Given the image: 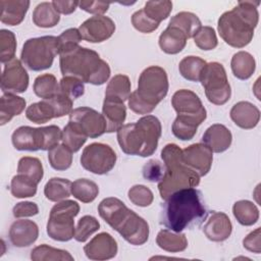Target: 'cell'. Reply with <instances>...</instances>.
<instances>
[{"label":"cell","instance_id":"obj_1","mask_svg":"<svg viewBox=\"0 0 261 261\" xmlns=\"http://www.w3.org/2000/svg\"><path fill=\"white\" fill-rule=\"evenodd\" d=\"M164 201L160 222L175 232H180L200 221L207 214L202 193L195 188L178 190Z\"/></svg>","mask_w":261,"mask_h":261},{"label":"cell","instance_id":"obj_2","mask_svg":"<svg viewBox=\"0 0 261 261\" xmlns=\"http://www.w3.org/2000/svg\"><path fill=\"white\" fill-rule=\"evenodd\" d=\"M259 1H239L231 10L221 14L217 30L226 44L234 48H243L250 44L259 20Z\"/></svg>","mask_w":261,"mask_h":261},{"label":"cell","instance_id":"obj_3","mask_svg":"<svg viewBox=\"0 0 261 261\" xmlns=\"http://www.w3.org/2000/svg\"><path fill=\"white\" fill-rule=\"evenodd\" d=\"M98 212L101 218L127 243L141 246L148 241V222L136 212L128 209L121 200L115 197L103 199L98 206Z\"/></svg>","mask_w":261,"mask_h":261},{"label":"cell","instance_id":"obj_4","mask_svg":"<svg viewBox=\"0 0 261 261\" xmlns=\"http://www.w3.org/2000/svg\"><path fill=\"white\" fill-rule=\"evenodd\" d=\"M59 55V65L63 76H73L83 83L96 86L103 85L110 76L108 63L92 49L77 45Z\"/></svg>","mask_w":261,"mask_h":261},{"label":"cell","instance_id":"obj_5","mask_svg":"<svg viewBox=\"0 0 261 261\" xmlns=\"http://www.w3.org/2000/svg\"><path fill=\"white\" fill-rule=\"evenodd\" d=\"M161 129L156 116L145 115L136 122L122 125L117 130V141L125 154L148 157L157 149Z\"/></svg>","mask_w":261,"mask_h":261},{"label":"cell","instance_id":"obj_6","mask_svg":"<svg viewBox=\"0 0 261 261\" xmlns=\"http://www.w3.org/2000/svg\"><path fill=\"white\" fill-rule=\"evenodd\" d=\"M168 88L165 69L156 65L145 68L139 76L138 89L127 99L129 109L138 114L151 113L165 98Z\"/></svg>","mask_w":261,"mask_h":261},{"label":"cell","instance_id":"obj_7","mask_svg":"<svg viewBox=\"0 0 261 261\" xmlns=\"http://www.w3.org/2000/svg\"><path fill=\"white\" fill-rule=\"evenodd\" d=\"M164 163V173L158 181V190L162 200H166L172 193L195 188L200 184V176L182 161V150L176 144H167L161 151Z\"/></svg>","mask_w":261,"mask_h":261},{"label":"cell","instance_id":"obj_8","mask_svg":"<svg viewBox=\"0 0 261 261\" xmlns=\"http://www.w3.org/2000/svg\"><path fill=\"white\" fill-rule=\"evenodd\" d=\"M61 139L62 130L55 124L42 127L22 125L11 136L12 145L18 151H49L57 146Z\"/></svg>","mask_w":261,"mask_h":261},{"label":"cell","instance_id":"obj_9","mask_svg":"<svg viewBox=\"0 0 261 261\" xmlns=\"http://www.w3.org/2000/svg\"><path fill=\"white\" fill-rule=\"evenodd\" d=\"M57 54H59L57 37L43 36L31 38L22 46L20 61L29 69L41 71L52 66Z\"/></svg>","mask_w":261,"mask_h":261},{"label":"cell","instance_id":"obj_10","mask_svg":"<svg viewBox=\"0 0 261 261\" xmlns=\"http://www.w3.org/2000/svg\"><path fill=\"white\" fill-rule=\"evenodd\" d=\"M80 212V205L72 200H63L55 204L47 222L48 236L58 242H67L74 237V217Z\"/></svg>","mask_w":261,"mask_h":261},{"label":"cell","instance_id":"obj_11","mask_svg":"<svg viewBox=\"0 0 261 261\" xmlns=\"http://www.w3.org/2000/svg\"><path fill=\"white\" fill-rule=\"evenodd\" d=\"M200 82L209 102L215 105L225 104L231 95L226 71L219 62H210L202 70Z\"/></svg>","mask_w":261,"mask_h":261},{"label":"cell","instance_id":"obj_12","mask_svg":"<svg viewBox=\"0 0 261 261\" xmlns=\"http://www.w3.org/2000/svg\"><path fill=\"white\" fill-rule=\"evenodd\" d=\"M116 159V153L109 145L92 143L83 150L81 164L92 173L106 174L114 167Z\"/></svg>","mask_w":261,"mask_h":261},{"label":"cell","instance_id":"obj_13","mask_svg":"<svg viewBox=\"0 0 261 261\" xmlns=\"http://www.w3.org/2000/svg\"><path fill=\"white\" fill-rule=\"evenodd\" d=\"M68 122L76 126L88 138H98L106 133L107 124L103 114L90 107H77L69 114Z\"/></svg>","mask_w":261,"mask_h":261},{"label":"cell","instance_id":"obj_14","mask_svg":"<svg viewBox=\"0 0 261 261\" xmlns=\"http://www.w3.org/2000/svg\"><path fill=\"white\" fill-rule=\"evenodd\" d=\"M171 105L177 116L193 119L200 124L206 119L207 112L202 101L191 90L181 89L176 91L171 98Z\"/></svg>","mask_w":261,"mask_h":261},{"label":"cell","instance_id":"obj_15","mask_svg":"<svg viewBox=\"0 0 261 261\" xmlns=\"http://www.w3.org/2000/svg\"><path fill=\"white\" fill-rule=\"evenodd\" d=\"M29 87V74L22 62L13 58L5 63L1 74V90L3 93H23Z\"/></svg>","mask_w":261,"mask_h":261},{"label":"cell","instance_id":"obj_16","mask_svg":"<svg viewBox=\"0 0 261 261\" xmlns=\"http://www.w3.org/2000/svg\"><path fill=\"white\" fill-rule=\"evenodd\" d=\"M79 31L83 40L90 43H101L113 35L115 23L108 16L94 15L85 20Z\"/></svg>","mask_w":261,"mask_h":261},{"label":"cell","instance_id":"obj_17","mask_svg":"<svg viewBox=\"0 0 261 261\" xmlns=\"http://www.w3.org/2000/svg\"><path fill=\"white\" fill-rule=\"evenodd\" d=\"M182 161L201 177L210 171L213 152L203 143L192 144L182 150Z\"/></svg>","mask_w":261,"mask_h":261},{"label":"cell","instance_id":"obj_18","mask_svg":"<svg viewBox=\"0 0 261 261\" xmlns=\"http://www.w3.org/2000/svg\"><path fill=\"white\" fill-rule=\"evenodd\" d=\"M117 243L108 232H100L94 237L85 247L84 252L91 260H108L116 256Z\"/></svg>","mask_w":261,"mask_h":261},{"label":"cell","instance_id":"obj_19","mask_svg":"<svg viewBox=\"0 0 261 261\" xmlns=\"http://www.w3.org/2000/svg\"><path fill=\"white\" fill-rule=\"evenodd\" d=\"M203 231L208 240L212 242H223L230 237L232 224L225 213L212 212L204 224Z\"/></svg>","mask_w":261,"mask_h":261},{"label":"cell","instance_id":"obj_20","mask_svg":"<svg viewBox=\"0 0 261 261\" xmlns=\"http://www.w3.org/2000/svg\"><path fill=\"white\" fill-rule=\"evenodd\" d=\"M39 237V227L36 222L28 219L14 221L9 229V239L13 246L18 248L33 245Z\"/></svg>","mask_w":261,"mask_h":261},{"label":"cell","instance_id":"obj_21","mask_svg":"<svg viewBox=\"0 0 261 261\" xmlns=\"http://www.w3.org/2000/svg\"><path fill=\"white\" fill-rule=\"evenodd\" d=\"M231 120L241 128H254L260 120V110L256 105L248 101L236 103L229 112Z\"/></svg>","mask_w":261,"mask_h":261},{"label":"cell","instance_id":"obj_22","mask_svg":"<svg viewBox=\"0 0 261 261\" xmlns=\"http://www.w3.org/2000/svg\"><path fill=\"white\" fill-rule=\"evenodd\" d=\"M232 141L230 130L223 124L215 123L209 126L202 136V142L212 152L221 153L226 151Z\"/></svg>","mask_w":261,"mask_h":261},{"label":"cell","instance_id":"obj_23","mask_svg":"<svg viewBox=\"0 0 261 261\" xmlns=\"http://www.w3.org/2000/svg\"><path fill=\"white\" fill-rule=\"evenodd\" d=\"M102 114L107 124L106 133L117 132L123 125L126 118V107L123 102L118 99L105 97L102 106Z\"/></svg>","mask_w":261,"mask_h":261},{"label":"cell","instance_id":"obj_24","mask_svg":"<svg viewBox=\"0 0 261 261\" xmlns=\"http://www.w3.org/2000/svg\"><path fill=\"white\" fill-rule=\"evenodd\" d=\"M1 22L8 25L19 24L28 12L30 1L28 0H1Z\"/></svg>","mask_w":261,"mask_h":261},{"label":"cell","instance_id":"obj_25","mask_svg":"<svg viewBox=\"0 0 261 261\" xmlns=\"http://www.w3.org/2000/svg\"><path fill=\"white\" fill-rule=\"evenodd\" d=\"M188 38L174 27H167L159 36V46L167 54H177L186 47Z\"/></svg>","mask_w":261,"mask_h":261},{"label":"cell","instance_id":"obj_26","mask_svg":"<svg viewBox=\"0 0 261 261\" xmlns=\"http://www.w3.org/2000/svg\"><path fill=\"white\" fill-rule=\"evenodd\" d=\"M25 108V100L12 93H4L0 99V124L4 125Z\"/></svg>","mask_w":261,"mask_h":261},{"label":"cell","instance_id":"obj_27","mask_svg":"<svg viewBox=\"0 0 261 261\" xmlns=\"http://www.w3.org/2000/svg\"><path fill=\"white\" fill-rule=\"evenodd\" d=\"M156 243L159 248L171 253L182 252L188 247L186 234L170 229H161L156 237Z\"/></svg>","mask_w":261,"mask_h":261},{"label":"cell","instance_id":"obj_28","mask_svg":"<svg viewBox=\"0 0 261 261\" xmlns=\"http://www.w3.org/2000/svg\"><path fill=\"white\" fill-rule=\"evenodd\" d=\"M230 66L233 75L239 80L250 79L256 68V61L253 55L247 51H239L233 54Z\"/></svg>","mask_w":261,"mask_h":261},{"label":"cell","instance_id":"obj_29","mask_svg":"<svg viewBox=\"0 0 261 261\" xmlns=\"http://www.w3.org/2000/svg\"><path fill=\"white\" fill-rule=\"evenodd\" d=\"M169 27H174L180 30L188 39L193 38L197 31L202 27L200 18L193 12L181 11L171 17L168 23Z\"/></svg>","mask_w":261,"mask_h":261},{"label":"cell","instance_id":"obj_30","mask_svg":"<svg viewBox=\"0 0 261 261\" xmlns=\"http://www.w3.org/2000/svg\"><path fill=\"white\" fill-rule=\"evenodd\" d=\"M59 20V13L55 10L52 2H41L34 9L33 21L39 28H53Z\"/></svg>","mask_w":261,"mask_h":261},{"label":"cell","instance_id":"obj_31","mask_svg":"<svg viewBox=\"0 0 261 261\" xmlns=\"http://www.w3.org/2000/svg\"><path fill=\"white\" fill-rule=\"evenodd\" d=\"M71 181L67 178L52 177L44 188L45 197L52 202H58L71 195Z\"/></svg>","mask_w":261,"mask_h":261},{"label":"cell","instance_id":"obj_32","mask_svg":"<svg viewBox=\"0 0 261 261\" xmlns=\"http://www.w3.org/2000/svg\"><path fill=\"white\" fill-rule=\"evenodd\" d=\"M232 213L238 222L245 226L253 225L259 219L257 206L249 200L237 201L232 206Z\"/></svg>","mask_w":261,"mask_h":261},{"label":"cell","instance_id":"obj_33","mask_svg":"<svg viewBox=\"0 0 261 261\" xmlns=\"http://www.w3.org/2000/svg\"><path fill=\"white\" fill-rule=\"evenodd\" d=\"M25 116L29 120L38 124L56 118L54 108L48 99L31 104L25 110Z\"/></svg>","mask_w":261,"mask_h":261},{"label":"cell","instance_id":"obj_34","mask_svg":"<svg viewBox=\"0 0 261 261\" xmlns=\"http://www.w3.org/2000/svg\"><path fill=\"white\" fill-rule=\"evenodd\" d=\"M99 194L98 185L88 178H79L71 184V195L83 203L93 202Z\"/></svg>","mask_w":261,"mask_h":261},{"label":"cell","instance_id":"obj_35","mask_svg":"<svg viewBox=\"0 0 261 261\" xmlns=\"http://www.w3.org/2000/svg\"><path fill=\"white\" fill-rule=\"evenodd\" d=\"M33 89L35 94L43 100L50 99L60 92L59 84L56 77L51 73H44L37 76Z\"/></svg>","mask_w":261,"mask_h":261},{"label":"cell","instance_id":"obj_36","mask_svg":"<svg viewBox=\"0 0 261 261\" xmlns=\"http://www.w3.org/2000/svg\"><path fill=\"white\" fill-rule=\"evenodd\" d=\"M130 95V82L125 74H116L108 83L105 90V97L115 98L122 102Z\"/></svg>","mask_w":261,"mask_h":261},{"label":"cell","instance_id":"obj_37","mask_svg":"<svg viewBox=\"0 0 261 261\" xmlns=\"http://www.w3.org/2000/svg\"><path fill=\"white\" fill-rule=\"evenodd\" d=\"M31 259L33 261H73V257L70 255L69 252L50 247L46 244L34 248L31 252Z\"/></svg>","mask_w":261,"mask_h":261},{"label":"cell","instance_id":"obj_38","mask_svg":"<svg viewBox=\"0 0 261 261\" xmlns=\"http://www.w3.org/2000/svg\"><path fill=\"white\" fill-rule=\"evenodd\" d=\"M207 62L198 56H187L178 64L179 73L188 81L200 82V76Z\"/></svg>","mask_w":261,"mask_h":261},{"label":"cell","instance_id":"obj_39","mask_svg":"<svg viewBox=\"0 0 261 261\" xmlns=\"http://www.w3.org/2000/svg\"><path fill=\"white\" fill-rule=\"evenodd\" d=\"M37 187L38 184L34 179L18 173L11 179L10 192L15 198H29L37 194Z\"/></svg>","mask_w":261,"mask_h":261},{"label":"cell","instance_id":"obj_40","mask_svg":"<svg viewBox=\"0 0 261 261\" xmlns=\"http://www.w3.org/2000/svg\"><path fill=\"white\" fill-rule=\"evenodd\" d=\"M48 160L55 170H66L71 166L72 152L63 144H58L48 151Z\"/></svg>","mask_w":261,"mask_h":261},{"label":"cell","instance_id":"obj_41","mask_svg":"<svg viewBox=\"0 0 261 261\" xmlns=\"http://www.w3.org/2000/svg\"><path fill=\"white\" fill-rule=\"evenodd\" d=\"M17 172L34 179L37 184L42 180L44 175V169L41 160L31 156H24L19 159Z\"/></svg>","mask_w":261,"mask_h":261},{"label":"cell","instance_id":"obj_42","mask_svg":"<svg viewBox=\"0 0 261 261\" xmlns=\"http://www.w3.org/2000/svg\"><path fill=\"white\" fill-rule=\"evenodd\" d=\"M87 139L88 137L70 122H68L62 130V144L72 153L77 152L84 146Z\"/></svg>","mask_w":261,"mask_h":261},{"label":"cell","instance_id":"obj_43","mask_svg":"<svg viewBox=\"0 0 261 261\" xmlns=\"http://www.w3.org/2000/svg\"><path fill=\"white\" fill-rule=\"evenodd\" d=\"M145 13L154 21L160 22L166 19L171 10H172V2L171 1H148L144 6Z\"/></svg>","mask_w":261,"mask_h":261},{"label":"cell","instance_id":"obj_44","mask_svg":"<svg viewBox=\"0 0 261 261\" xmlns=\"http://www.w3.org/2000/svg\"><path fill=\"white\" fill-rule=\"evenodd\" d=\"M16 50V38L15 35L8 30L2 29L0 31V60L5 64L12 60Z\"/></svg>","mask_w":261,"mask_h":261},{"label":"cell","instance_id":"obj_45","mask_svg":"<svg viewBox=\"0 0 261 261\" xmlns=\"http://www.w3.org/2000/svg\"><path fill=\"white\" fill-rule=\"evenodd\" d=\"M99 228L100 223L97 220V218H95L92 215H85L79 220L73 238L75 241L84 243Z\"/></svg>","mask_w":261,"mask_h":261},{"label":"cell","instance_id":"obj_46","mask_svg":"<svg viewBox=\"0 0 261 261\" xmlns=\"http://www.w3.org/2000/svg\"><path fill=\"white\" fill-rule=\"evenodd\" d=\"M193 39L196 46L204 51L213 50L217 47L218 44L214 29L208 25H202L194 35Z\"/></svg>","mask_w":261,"mask_h":261},{"label":"cell","instance_id":"obj_47","mask_svg":"<svg viewBox=\"0 0 261 261\" xmlns=\"http://www.w3.org/2000/svg\"><path fill=\"white\" fill-rule=\"evenodd\" d=\"M198 126L199 124L195 121L184 119L179 116H176L172 123L171 129L173 135L177 139L181 141H190L195 137Z\"/></svg>","mask_w":261,"mask_h":261},{"label":"cell","instance_id":"obj_48","mask_svg":"<svg viewBox=\"0 0 261 261\" xmlns=\"http://www.w3.org/2000/svg\"><path fill=\"white\" fill-rule=\"evenodd\" d=\"M127 196L129 201L139 207L150 206L154 200V195L152 191L144 185L133 186L128 190Z\"/></svg>","mask_w":261,"mask_h":261},{"label":"cell","instance_id":"obj_49","mask_svg":"<svg viewBox=\"0 0 261 261\" xmlns=\"http://www.w3.org/2000/svg\"><path fill=\"white\" fill-rule=\"evenodd\" d=\"M60 92L70 98L72 101L83 96L85 93L84 83L73 76H63L59 82Z\"/></svg>","mask_w":261,"mask_h":261},{"label":"cell","instance_id":"obj_50","mask_svg":"<svg viewBox=\"0 0 261 261\" xmlns=\"http://www.w3.org/2000/svg\"><path fill=\"white\" fill-rule=\"evenodd\" d=\"M57 38H58V45H59V54L64 53L72 49L73 47L77 46L79 43L83 40L79 29H75V28L65 30Z\"/></svg>","mask_w":261,"mask_h":261},{"label":"cell","instance_id":"obj_51","mask_svg":"<svg viewBox=\"0 0 261 261\" xmlns=\"http://www.w3.org/2000/svg\"><path fill=\"white\" fill-rule=\"evenodd\" d=\"M132 23L137 31H139L141 33H146V34L154 32L159 27V23L154 21L153 19H151L145 13L143 8L136 11L132 15Z\"/></svg>","mask_w":261,"mask_h":261},{"label":"cell","instance_id":"obj_52","mask_svg":"<svg viewBox=\"0 0 261 261\" xmlns=\"http://www.w3.org/2000/svg\"><path fill=\"white\" fill-rule=\"evenodd\" d=\"M165 167L164 164L156 159H151L149 160L143 167V175L146 179L155 182V181H160V179L163 176Z\"/></svg>","mask_w":261,"mask_h":261},{"label":"cell","instance_id":"obj_53","mask_svg":"<svg viewBox=\"0 0 261 261\" xmlns=\"http://www.w3.org/2000/svg\"><path fill=\"white\" fill-rule=\"evenodd\" d=\"M12 213L15 218L31 217L39 213V207L34 202H30V201L19 202V203H16V205L13 207Z\"/></svg>","mask_w":261,"mask_h":261},{"label":"cell","instance_id":"obj_54","mask_svg":"<svg viewBox=\"0 0 261 261\" xmlns=\"http://www.w3.org/2000/svg\"><path fill=\"white\" fill-rule=\"evenodd\" d=\"M79 6L81 9L95 14V15H103L109 8L110 3L103 1H80Z\"/></svg>","mask_w":261,"mask_h":261},{"label":"cell","instance_id":"obj_55","mask_svg":"<svg viewBox=\"0 0 261 261\" xmlns=\"http://www.w3.org/2000/svg\"><path fill=\"white\" fill-rule=\"evenodd\" d=\"M260 237H261V229H260V227H257L255 230L251 231L243 240L244 248L250 252L255 253V254H260L261 253Z\"/></svg>","mask_w":261,"mask_h":261},{"label":"cell","instance_id":"obj_56","mask_svg":"<svg viewBox=\"0 0 261 261\" xmlns=\"http://www.w3.org/2000/svg\"><path fill=\"white\" fill-rule=\"evenodd\" d=\"M79 1H59V0H55L52 1V5L54 6L55 10L58 13H62V14H70L72 12H74V10L76 9V7L79 6Z\"/></svg>","mask_w":261,"mask_h":261}]
</instances>
